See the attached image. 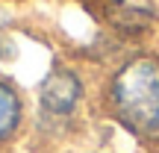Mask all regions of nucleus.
Returning a JSON list of instances; mask_svg holds the SVG:
<instances>
[{"label":"nucleus","instance_id":"nucleus-1","mask_svg":"<svg viewBox=\"0 0 159 153\" xmlns=\"http://www.w3.org/2000/svg\"><path fill=\"white\" fill-rule=\"evenodd\" d=\"M103 106L139 142H159V56L136 53L112 71Z\"/></svg>","mask_w":159,"mask_h":153},{"label":"nucleus","instance_id":"nucleus-2","mask_svg":"<svg viewBox=\"0 0 159 153\" xmlns=\"http://www.w3.org/2000/svg\"><path fill=\"white\" fill-rule=\"evenodd\" d=\"M85 83L71 65H53L39 85V127L47 133H68L83 115Z\"/></svg>","mask_w":159,"mask_h":153},{"label":"nucleus","instance_id":"nucleus-4","mask_svg":"<svg viewBox=\"0 0 159 153\" xmlns=\"http://www.w3.org/2000/svg\"><path fill=\"white\" fill-rule=\"evenodd\" d=\"M24 127V97L9 79H0V144L12 142Z\"/></svg>","mask_w":159,"mask_h":153},{"label":"nucleus","instance_id":"nucleus-3","mask_svg":"<svg viewBox=\"0 0 159 153\" xmlns=\"http://www.w3.org/2000/svg\"><path fill=\"white\" fill-rule=\"evenodd\" d=\"M97 15L124 38L144 35L156 21L150 0H97Z\"/></svg>","mask_w":159,"mask_h":153}]
</instances>
